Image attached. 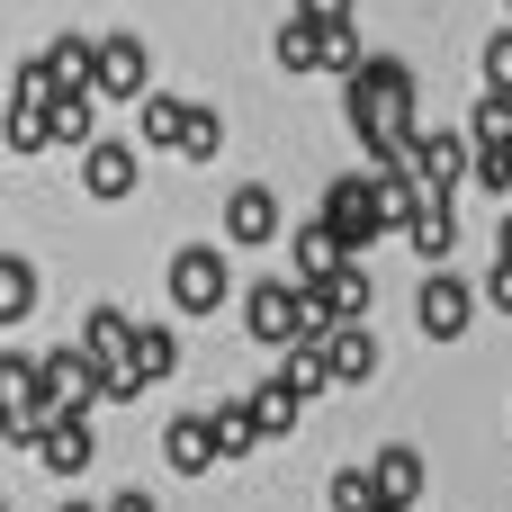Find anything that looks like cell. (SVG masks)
<instances>
[{
    "mask_svg": "<svg viewBox=\"0 0 512 512\" xmlns=\"http://www.w3.org/2000/svg\"><path fill=\"white\" fill-rule=\"evenodd\" d=\"M324 225H342V234H351V252H369L378 234H396L387 180H378V171H351V180H333V189H324Z\"/></svg>",
    "mask_w": 512,
    "mask_h": 512,
    "instance_id": "obj_1",
    "label": "cell"
},
{
    "mask_svg": "<svg viewBox=\"0 0 512 512\" xmlns=\"http://www.w3.org/2000/svg\"><path fill=\"white\" fill-rule=\"evenodd\" d=\"M243 333L261 351H297L306 342V288L297 279H252L243 288Z\"/></svg>",
    "mask_w": 512,
    "mask_h": 512,
    "instance_id": "obj_2",
    "label": "cell"
},
{
    "mask_svg": "<svg viewBox=\"0 0 512 512\" xmlns=\"http://www.w3.org/2000/svg\"><path fill=\"white\" fill-rule=\"evenodd\" d=\"M225 297H234L225 252H216V243H180V252H171V306H180V315H216Z\"/></svg>",
    "mask_w": 512,
    "mask_h": 512,
    "instance_id": "obj_3",
    "label": "cell"
},
{
    "mask_svg": "<svg viewBox=\"0 0 512 512\" xmlns=\"http://www.w3.org/2000/svg\"><path fill=\"white\" fill-rule=\"evenodd\" d=\"M468 315H477V288H468L459 270H423V288H414V324H423V342H459Z\"/></svg>",
    "mask_w": 512,
    "mask_h": 512,
    "instance_id": "obj_4",
    "label": "cell"
},
{
    "mask_svg": "<svg viewBox=\"0 0 512 512\" xmlns=\"http://www.w3.org/2000/svg\"><path fill=\"white\" fill-rule=\"evenodd\" d=\"M414 171H423L432 198H450L459 180H477V135H459V126H423V135H414Z\"/></svg>",
    "mask_w": 512,
    "mask_h": 512,
    "instance_id": "obj_5",
    "label": "cell"
},
{
    "mask_svg": "<svg viewBox=\"0 0 512 512\" xmlns=\"http://www.w3.org/2000/svg\"><path fill=\"white\" fill-rule=\"evenodd\" d=\"M45 405L54 414H90V405H108V369L72 342V351H45Z\"/></svg>",
    "mask_w": 512,
    "mask_h": 512,
    "instance_id": "obj_6",
    "label": "cell"
},
{
    "mask_svg": "<svg viewBox=\"0 0 512 512\" xmlns=\"http://www.w3.org/2000/svg\"><path fill=\"white\" fill-rule=\"evenodd\" d=\"M153 90V45L144 36H99V99H144Z\"/></svg>",
    "mask_w": 512,
    "mask_h": 512,
    "instance_id": "obj_7",
    "label": "cell"
},
{
    "mask_svg": "<svg viewBox=\"0 0 512 512\" xmlns=\"http://www.w3.org/2000/svg\"><path fill=\"white\" fill-rule=\"evenodd\" d=\"M351 108H414V63H396V54H369L351 81H342V117Z\"/></svg>",
    "mask_w": 512,
    "mask_h": 512,
    "instance_id": "obj_8",
    "label": "cell"
},
{
    "mask_svg": "<svg viewBox=\"0 0 512 512\" xmlns=\"http://www.w3.org/2000/svg\"><path fill=\"white\" fill-rule=\"evenodd\" d=\"M225 243H234V252L279 243V189H270V180H243V189L225 198Z\"/></svg>",
    "mask_w": 512,
    "mask_h": 512,
    "instance_id": "obj_9",
    "label": "cell"
},
{
    "mask_svg": "<svg viewBox=\"0 0 512 512\" xmlns=\"http://www.w3.org/2000/svg\"><path fill=\"white\" fill-rule=\"evenodd\" d=\"M342 261H360L342 225H324V216H315V225H297V234H288V279H306V288H324V279H333Z\"/></svg>",
    "mask_w": 512,
    "mask_h": 512,
    "instance_id": "obj_10",
    "label": "cell"
},
{
    "mask_svg": "<svg viewBox=\"0 0 512 512\" xmlns=\"http://www.w3.org/2000/svg\"><path fill=\"white\" fill-rule=\"evenodd\" d=\"M135 171H144V153H135V144H81V189H90L99 207L135 198Z\"/></svg>",
    "mask_w": 512,
    "mask_h": 512,
    "instance_id": "obj_11",
    "label": "cell"
},
{
    "mask_svg": "<svg viewBox=\"0 0 512 512\" xmlns=\"http://www.w3.org/2000/svg\"><path fill=\"white\" fill-rule=\"evenodd\" d=\"M189 117H198V99L144 90V99H135V135H144V153H180V144H189Z\"/></svg>",
    "mask_w": 512,
    "mask_h": 512,
    "instance_id": "obj_12",
    "label": "cell"
},
{
    "mask_svg": "<svg viewBox=\"0 0 512 512\" xmlns=\"http://www.w3.org/2000/svg\"><path fill=\"white\" fill-rule=\"evenodd\" d=\"M99 459V432H90V414H54L45 423V441H36V468H54V477H81Z\"/></svg>",
    "mask_w": 512,
    "mask_h": 512,
    "instance_id": "obj_13",
    "label": "cell"
},
{
    "mask_svg": "<svg viewBox=\"0 0 512 512\" xmlns=\"http://www.w3.org/2000/svg\"><path fill=\"white\" fill-rule=\"evenodd\" d=\"M162 468H171V477H216V468H225V459H216V423H207V414H180V423L162 432Z\"/></svg>",
    "mask_w": 512,
    "mask_h": 512,
    "instance_id": "obj_14",
    "label": "cell"
},
{
    "mask_svg": "<svg viewBox=\"0 0 512 512\" xmlns=\"http://www.w3.org/2000/svg\"><path fill=\"white\" fill-rule=\"evenodd\" d=\"M324 360H333V387H369L387 351H378L369 324H333V333H324Z\"/></svg>",
    "mask_w": 512,
    "mask_h": 512,
    "instance_id": "obj_15",
    "label": "cell"
},
{
    "mask_svg": "<svg viewBox=\"0 0 512 512\" xmlns=\"http://www.w3.org/2000/svg\"><path fill=\"white\" fill-rule=\"evenodd\" d=\"M207 423H216V459H225V468H243V459L270 441V432H261V405H252V396H216V414H207Z\"/></svg>",
    "mask_w": 512,
    "mask_h": 512,
    "instance_id": "obj_16",
    "label": "cell"
},
{
    "mask_svg": "<svg viewBox=\"0 0 512 512\" xmlns=\"http://www.w3.org/2000/svg\"><path fill=\"white\" fill-rule=\"evenodd\" d=\"M81 351L117 378V369H126V351H135V315H126V306H90V315H81Z\"/></svg>",
    "mask_w": 512,
    "mask_h": 512,
    "instance_id": "obj_17",
    "label": "cell"
},
{
    "mask_svg": "<svg viewBox=\"0 0 512 512\" xmlns=\"http://www.w3.org/2000/svg\"><path fill=\"white\" fill-rule=\"evenodd\" d=\"M270 54H279V72H324V18L288 9V18H279V36H270Z\"/></svg>",
    "mask_w": 512,
    "mask_h": 512,
    "instance_id": "obj_18",
    "label": "cell"
},
{
    "mask_svg": "<svg viewBox=\"0 0 512 512\" xmlns=\"http://www.w3.org/2000/svg\"><path fill=\"white\" fill-rule=\"evenodd\" d=\"M54 90H99V36H45Z\"/></svg>",
    "mask_w": 512,
    "mask_h": 512,
    "instance_id": "obj_19",
    "label": "cell"
},
{
    "mask_svg": "<svg viewBox=\"0 0 512 512\" xmlns=\"http://www.w3.org/2000/svg\"><path fill=\"white\" fill-rule=\"evenodd\" d=\"M405 243L423 252V270H450V252H459V207H450V198H432V207L405 225Z\"/></svg>",
    "mask_w": 512,
    "mask_h": 512,
    "instance_id": "obj_20",
    "label": "cell"
},
{
    "mask_svg": "<svg viewBox=\"0 0 512 512\" xmlns=\"http://www.w3.org/2000/svg\"><path fill=\"white\" fill-rule=\"evenodd\" d=\"M369 468H378V495H387V504H414V495H423V477H432L414 441H387V450H378Z\"/></svg>",
    "mask_w": 512,
    "mask_h": 512,
    "instance_id": "obj_21",
    "label": "cell"
},
{
    "mask_svg": "<svg viewBox=\"0 0 512 512\" xmlns=\"http://www.w3.org/2000/svg\"><path fill=\"white\" fill-rule=\"evenodd\" d=\"M126 369H135L144 387H162V378L180 369V333H171V324H135V351H126Z\"/></svg>",
    "mask_w": 512,
    "mask_h": 512,
    "instance_id": "obj_22",
    "label": "cell"
},
{
    "mask_svg": "<svg viewBox=\"0 0 512 512\" xmlns=\"http://www.w3.org/2000/svg\"><path fill=\"white\" fill-rule=\"evenodd\" d=\"M0 144H9L18 162H27V153H45V144H54V99H45V108L9 99V117H0Z\"/></svg>",
    "mask_w": 512,
    "mask_h": 512,
    "instance_id": "obj_23",
    "label": "cell"
},
{
    "mask_svg": "<svg viewBox=\"0 0 512 512\" xmlns=\"http://www.w3.org/2000/svg\"><path fill=\"white\" fill-rule=\"evenodd\" d=\"M324 306H333V324H369V306H378L369 270H360V261H342V270L324 279Z\"/></svg>",
    "mask_w": 512,
    "mask_h": 512,
    "instance_id": "obj_24",
    "label": "cell"
},
{
    "mask_svg": "<svg viewBox=\"0 0 512 512\" xmlns=\"http://www.w3.org/2000/svg\"><path fill=\"white\" fill-rule=\"evenodd\" d=\"M54 144H99V90H54Z\"/></svg>",
    "mask_w": 512,
    "mask_h": 512,
    "instance_id": "obj_25",
    "label": "cell"
},
{
    "mask_svg": "<svg viewBox=\"0 0 512 512\" xmlns=\"http://www.w3.org/2000/svg\"><path fill=\"white\" fill-rule=\"evenodd\" d=\"M27 306H36V261L0 252V324H27Z\"/></svg>",
    "mask_w": 512,
    "mask_h": 512,
    "instance_id": "obj_26",
    "label": "cell"
},
{
    "mask_svg": "<svg viewBox=\"0 0 512 512\" xmlns=\"http://www.w3.org/2000/svg\"><path fill=\"white\" fill-rule=\"evenodd\" d=\"M324 504H333V512H378V504H387V495H378V468H333Z\"/></svg>",
    "mask_w": 512,
    "mask_h": 512,
    "instance_id": "obj_27",
    "label": "cell"
},
{
    "mask_svg": "<svg viewBox=\"0 0 512 512\" xmlns=\"http://www.w3.org/2000/svg\"><path fill=\"white\" fill-rule=\"evenodd\" d=\"M216 144H225V117H216V108H198V117H189V144H180V153H189V162H216Z\"/></svg>",
    "mask_w": 512,
    "mask_h": 512,
    "instance_id": "obj_28",
    "label": "cell"
},
{
    "mask_svg": "<svg viewBox=\"0 0 512 512\" xmlns=\"http://www.w3.org/2000/svg\"><path fill=\"white\" fill-rule=\"evenodd\" d=\"M477 63H486V90H512V27L486 36V54H477Z\"/></svg>",
    "mask_w": 512,
    "mask_h": 512,
    "instance_id": "obj_29",
    "label": "cell"
},
{
    "mask_svg": "<svg viewBox=\"0 0 512 512\" xmlns=\"http://www.w3.org/2000/svg\"><path fill=\"white\" fill-rule=\"evenodd\" d=\"M486 306L512 315V261H504V252H495V270H486Z\"/></svg>",
    "mask_w": 512,
    "mask_h": 512,
    "instance_id": "obj_30",
    "label": "cell"
},
{
    "mask_svg": "<svg viewBox=\"0 0 512 512\" xmlns=\"http://www.w3.org/2000/svg\"><path fill=\"white\" fill-rule=\"evenodd\" d=\"M108 512H162V504H153L144 486H126V495H108Z\"/></svg>",
    "mask_w": 512,
    "mask_h": 512,
    "instance_id": "obj_31",
    "label": "cell"
},
{
    "mask_svg": "<svg viewBox=\"0 0 512 512\" xmlns=\"http://www.w3.org/2000/svg\"><path fill=\"white\" fill-rule=\"evenodd\" d=\"M297 9H306V18H351L360 0H297Z\"/></svg>",
    "mask_w": 512,
    "mask_h": 512,
    "instance_id": "obj_32",
    "label": "cell"
},
{
    "mask_svg": "<svg viewBox=\"0 0 512 512\" xmlns=\"http://www.w3.org/2000/svg\"><path fill=\"white\" fill-rule=\"evenodd\" d=\"M495 252H504V261H512V207H504V216H495Z\"/></svg>",
    "mask_w": 512,
    "mask_h": 512,
    "instance_id": "obj_33",
    "label": "cell"
},
{
    "mask_svg": "<svg viewBox=\"0 0 512 512\" xmlns=\"http://www.w3.org/2000/svg\"><path fill=\"white\" fill-rule=\"evenodd\" d=\"M63 512H108V504H63Z\"/></svg>",
    "mask_w": 512,
    "mask_h": 512,
    "instance_id": "obj_34",
    "label": "cell"
},
{
    "mask_svg": "<svg viewBox=\"0 0 512 512\" xmlns=\"http://www.w3.org/2000/svg\"><path fill=\"white\" fill-rule=\"evenodd\" d=\"M378 512H414V504H378Z\"/></svg>",
    "mask_w": 512,
    "mask_h": 512,
    "instance_id": "obj_35",
    "label": "cell"
},
{
    "mask_svg": "<svg viewBox=\"0 0 512 512\" xmlns=\"http://www.w3.org/2000/svg\"><path fill=\"white\" fill-rule=\"evenodd\" d=\"M504 9H512V0H504Z\"/></svg>",
    "mask_w": 512,
    "mask_h": 512,
    "instance_id": "obj_36",
    "label": "cell"
}]
</instances>
